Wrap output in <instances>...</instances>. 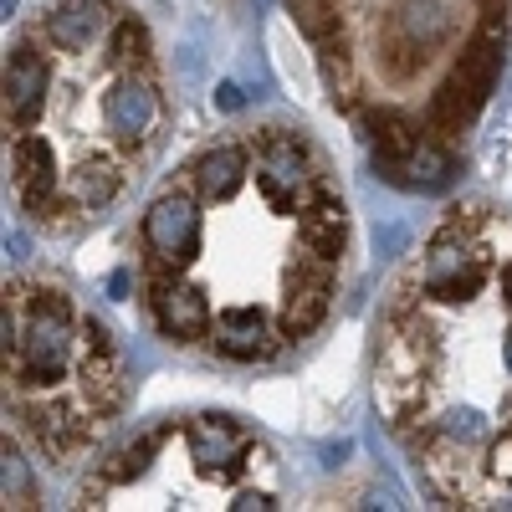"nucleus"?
<instances>
[{
    "mask_svg": "<svg viewBox=\"0 0 512 512\" xmlns=\"http://www.w3.org/2000/svg\"><path fill=\"white\" fill-rule=\"evenodd\" d=\"M349 205L328 154L287 123L195 149L139 216L144 313L164 344L272 364L313 338L338 297Z\"/></svg>",
    "mask_w": 512,
    "mask_h": 512,
    "instance_id": "obj_1",
    "label": "nucleus"
},
{
    "mask_svg": "<svg viewBox=\"0 0 512 512\" xmlns=\"http://www.w3.org/2000/svg\"><path fill=\"white\" fill-rule=\"evenodd\" d=\"M374 405L441 502H512V216L456 205L405 267L374 344Z\"/></svg>",
    "mask_w": 512,
    "mask_h": 512,
    "instance_id": "obj_2",
    "label": "nucleus"
},
{
    "mask_svg": "<svg viewBox=\"0 0 512 512\" xmlns=\"http://www.w3.org/2000/svg\"><path fill=\"white\" fill-rule=\"evenodd\" d=\"M128 400L113 328L52 277L6 282V420L52 466L82 461Z\"/></svg>",
    "mask_w": 512,
    "mask_h": 512,
    "instance_id": "obj_4",
    "label": "nucleus"
},
{
    "mask_svg": "<svg viewBox=\"0 0 512 512\" xmlns=\"http://www.w3.org/2000/svg\"><path fill=\"white\" fill-rule=\"evenodd\" d=\"M282 466L277 451L246 431L236 415L164 420L128 441L82 507H277Z\"/></svg>",
    "mask_w": 512,
    "mask_h": 512,
    "instance_id": "obj_5",
    "label": "nucleus"
},
{
    "mask_svg": "<svg viewBox=\"0 0 512 512\" xmlns=\"http://www.w3.org/2000/svg\"><path fill=\"white\" fill-rule=\"evenodd\" d=\"M164 128L154 36L118 0H57L6 47V175L41 231L118 205Z\"/></svg>",
    "mask_w": 512,
    "mask_h": 512,
    "instance_id": "obj_3",
    "label": "nucleus"
}]
</instances>
